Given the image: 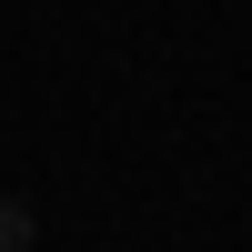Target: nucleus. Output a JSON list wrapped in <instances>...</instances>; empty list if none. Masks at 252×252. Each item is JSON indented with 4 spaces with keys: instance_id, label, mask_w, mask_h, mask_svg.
<instances>
[{
    "instance_id": "1",
    "label": "nucleus",
    "mask_w": 252,
    "mask_h": 252,
    "mask_svg": "<svg viewBox=\"0 0 252 252\" xmlns=\"http://www.w3.org/2000/svg\"><path fill=\"white\" fill-rule=\"evenodd\" d=\"M0 252H31V212H20L10 192H0Z\"/></svg>"
}]
</instances>
